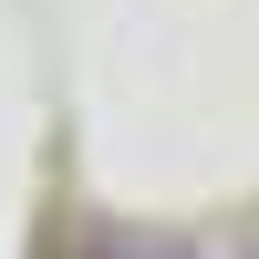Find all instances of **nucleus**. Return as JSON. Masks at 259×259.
I'll return each mask as SVG.
<instances>
[{
	"mask_svg": "<svg viewBox=\"0 0 259 259\" xmlns=\"http://www.w3.org/2000/svg\"><path fill=\"white\" fill-rule=\"evenodd\" d=\"M104 259H187V249H166V239H145V249H104Z\"/></svg>",
	"mask_w": 259,
	"mask_h": 259,
	"instance_id": "f257e3e1",
	"label": "nucleus"
}]
</instances>
